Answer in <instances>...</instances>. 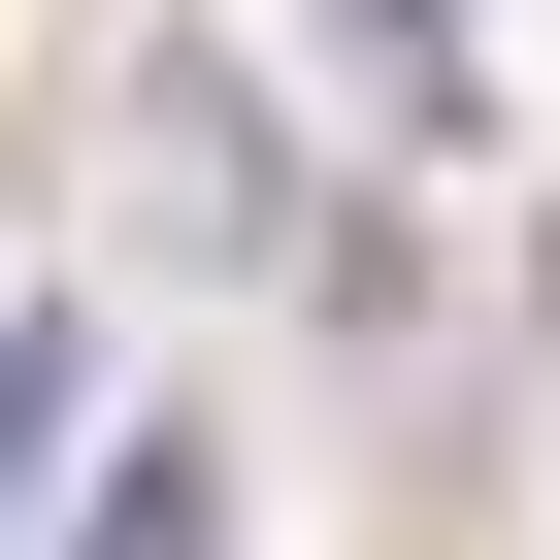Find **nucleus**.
<instances>
[{
	"instance_id": "20e7f679",
	"label": "nucleus",
	"mask_w": 560,
	"mask_h": 560,
	"mask_svg": "<svg viewBox=\"0 0 560 560\" xmlns=\"http://www.w3.org/2000/svg\"><path fill=\"white\" fill-rule=\"evenodd\" d=\"M363 34H396V67H462V0H363Z\"/></svg>"
},
{
	"instance_id": "f257e3e1",
	"label": "nucleus",
	"mask_w": 560,
	"mask_h": 560,
	"mask_svg": "<svg viewBox=\"0 0 560 560\" xmlns=\"http://www.w3.org/2000/svg\"><path fill=\"white\" fill-rule=\"evenodd\" d=\"M132 165H165L198 264H264V132H231V67H132Z\"/></svg>"
},
{
	"instance_id": "f03ea898",
	"label": "nucleus",
	"mask_w": 560,
	"mask_h": 560,
	"mask_svg": "<svg viewBox=\"0 0 560 560\" xmlns=\"http://www.w3.org/2000/svg\"><path fill=\"white\" fill-rule=\"evenodd\" d=\"M67 560H231V462L165 429V462H67Z\"/></svg>"
},
{
	"instance_id": "7ed1b4c3",
	"label": "nucleus",
	"mask_w": 560,
	"mask_h": 560,
	"mask_svg": "<svg viewBox=\"0 0 560 560\" xmlns=\"http://www.w3.org/2000/svg\"><path fill=\"white\" fill-rule=\"evenodd\" d=\"M67 429H100V363H67V330H0V560H34V494H67Z\"/></svg>"
}]
</instances>
